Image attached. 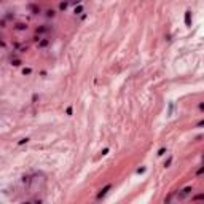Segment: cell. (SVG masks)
<instances>
[{
  "instance_id": "cell-1",
  "label": "cell",
  "mask_w": 204,
  "mask_h": 204,
  "mask_svg": "<svg viewBox=\"0 0 204 204\" xmlns=\"http://www.w3.org/2000/svg\"><path fill=\"white\" fill-rule=\"evenodd\" d=\"M110 190H112V183H107V185H105V186H104V188L101 190V191L97 193V199H102V198L105 196V194H107L108 191H110Z\"/></svg>"
},
{
  "instance_id": "cell-2",
  "label": "cell",
  "mask_w": 204,
  "mask_h": 204,
  "mask_svg": "<svg viewBox=\"0 0 204 204\" xmlns=\"http://www.w3.org/2000/svg\"><path fill=\"white\" fill-rule=\"evenodd\" d=\"M185 26L186 27H191V11L190 10L185 11Z\"/></svg>"
},
{
  "instance_id": "cell-3",
  "label": "cell",
  "mask_w": 204,
  "mask_h": 204,
  "mask_svg": "<svg viewBox=\"0 0 204 204\" xmlns=\"http://www.w3.org/2000/svg\"><path fill=\"white\" fill-rule=\"evenodd\" d=\"M50 43H51V40H50V38H42V40L38 42V48H40V50H43V48H46V46H48Z\"/></svg>"
},
{
  "instance_id": "cell-4",
  "label": "cell",
  "mask_w": 204,
  "mask_h": 204,
  "mask_svg": "<svg viewBox=\"0 0 204 204\" xmlns=\"http://www.w3.org/2000/svg\"><path fill=\"white\" fill-rule=\"evenodd\" d=\"M51 27L50 26H42V27H37V35H42V34H46V32H50Z\"/></svg>"
},
{
  "instance_id": "cell-5",
  "label": "cell",
  "mask_w": 204,
  "mask_h": 204,
  "mask_svg": "<svg viewBox=\"0 0 204 204\" xmlns=\"http://www.w3.org/2000/svg\"><path fill=\"white\" fill-rule=\"evenodd\" d=\"M190 191H193V188H191V186H190V185H188V186H185V188H183V190H182V191L179 193V198H180V199H182V198H185V196H186V194H188Z\"/></svg>"
},
{
  "instance_id": "cell-6",
  "label": "cell",
  "mask_w": 204,
  "mask_h": 204,
  "mask_svg": "<svg viewBox=\"0 0 204 204\" xmlns=\"http://www.w3.org/2000/svg\"><path fill=\"white\" fill-rule=\"evenodd\" d=\"M191 199H193L194 202H196V201H204V193H198V194H194Z\"/></svg>"
},
{
  "instance_id": "cell-7",
  "label": "cell",
  "mask_w": 204,
  "mask_h": 204,
  "mask_svg": "<svg viewBox=\"0 0 204 204\" xmlns=\"http://www.w3.org/2000/svg\"><path fill=\"white\" fill-rule=\"evenodd\" d=\"M29 10L34 13V15H37V13H40V7H37V5H29Z\"/></svg>"
},
{
  "instance_id": "cell-8",
  "label": "cell",
  "mask_w": 204,
  "mask_h": 204,
  "mask_svg": "<svg viewBox=\"0 0 204 204\" xmlns=\"http://www.w3.org/2000/svg\"><path fill=\"white\" fill-rule=\"evenodd\" d=\"M21 64H23V61H21V59H11V66L13 67H19Z\"/></svg>"
},
{
  "instance_id": "cell-9",
  "label": "cell",
  "mask_w": 204,
  "mask_h": 204,
  "mask_svg": "<svg viewBox=\"0 0 204 204\" xmlns=\"http://www.w3.org/2000/svg\"><path fill=\"white\" fill-rule=\"evenodd\" d=\"M27 29V24H24V23H18L16 24V30H26Z\"/></svg>"
},
{
  "instance_id": "cell-10",
  "label": "cell",
  "mask_w": 204,
  "mask_h": 204,
  "mask_svg": "<svg viewBox=\"0 0 204 204\" xmlns=\"http://www.w3.org/2000/svg\"><path fill=\"white\" fill-rule=\"evenodd\" d=\"M73 13H75V16L81 15V13H83V7H81V5H78V8L75 7V10H73Z\"/></svg>"
},
{
  "instance_id": "cell-11",
  "label": "cell",
  "mask_w": 204,
  "mask_h": 204,
  "mask_svg": "<svg viewBox=\"0 0 204 204\" xmlns=\"http://www.w3.org/2000/svg\"><path fill=\"white\" fill-rule=\"evenodd\" d=\"M171 163H172V156H169L166 161H164V167H169V166H171Z\"/></svg>"
},
{
  "instance_id": "cell-12",
  "label": "cell",
  "mask_w": 204,
  "mask_h": 204,
  "mask_svg": "<svg viewBox=\"0 0 204 204\" xmlns=\"http://www.w3.org/2000/svg\"><path fill=\"white\" fill-rule=\"evenodd\" d=\"M164 153H166V147H161V148L158 150V153H156V155H158V156H163Z\"/></svg>"
},
{
  "instance_id": "cell-13",
  "label": "cell",
  "mask_w": 204,
  "mask_h": 204,
  "mask_svg": "<svg viewBox=\"0 0 204 204\" xmlns=\"http://www.w3.org/2000/svg\"><path fill=\"white\" fill-rule=\"evenodd\" d=\"M67 7H69V3H67V2H62V3H59V10H66Z\"/></svg>"
},
{
  "instance_id": "cell-14",
  "label": "cell",
  "mask_w": 204,
  "mask_h": 204,
  "mask_svg": "<svg viewBox=\"0 0 204 204\" xmlns=\"http://www.w3.org/2000/svg\"><path fill=\"white\" fill-rule=\"evenodd\" d=\"M27 142H29V139H27V137H24V139H21V140L18 142V145H24V144H27Z\"/></svg>"
},
{
  "instance_id": "cell-15",
  "label": "cell",
  "mask_w": 204,
  "mask_h": 204,
  "mask_svg": "<svg viewBox=\"0 0 204 204\" xmlns=\"http://www.w3.org/2000/svg\"><path fill=\"white\" fill-rule=\"evenodd\" d=\"M46 16H48V18H54V11L53 10H46Z\"/></svg>"
},
{
  "instance_id": "cell-16",
  "label": "cell",
  "mask_w": 204,
  "mask_h": 204,
  "mask_svg": "<svg viewBox=\"0 0 204 204\" xmlns=\"http://www.w3.org/2000/svg\"><path fill=\"white\" fill-rule=\"evenodd\" d=\"M32 73V69H23V75H30Z\"/></svg>"
},
{
  "instance_id": "cell-17",
  "label": "cell",
  "mask_w": 204,
  "mask_h": 204,
  "mask_svg": "<svg viewBox=\"0 0 204 204\" xmlns=\"http://www.w3.org/2000/svg\"><path fill=\"white\" fill-rule=\"evenodd\" d=\"M172 194H174V193H169V196H167L166 199H164V204H169V202H171V198H172Z\"/></svg>"
},
{
  "instance_id": "cell-18",
  "label": "cell",
  "mask_w": 204,
  "mask_h": 204,
  "mask_svg": "<svg viewBox=\"0 0 204 204\" xmlns=\"http://www.w3.org/2000/svg\"><path fill=\"white\" fill-rule=\"evenodd\" d=\"M201 174H204V166H201V167L196 171V175H201Z\"/></svg>"
},
{
  "instance_id": "cell-19",
  "label": "cell",
  "mask_w": 204,
  "mask_h": 204,
  "mask_svg": "<svg viewBox=\"0 0 204 204\" xmlns=\"http://www.w3.org/2000/svg\"><path fill=\"white\" fill-rule=\"evenodd\" d=\"M72 112H73V108H72V105H70V107H67V110H66V113H67L69 116H70V115H72Z\"/></svg>"
},
{
  "instance_id": "cell-20",
  "label": "cell",
  "mask_w": 204,
  "mask_h": 204,
  "mask_svg": "<svg viewBox=\"0 0 204 204\" xmlns=\"http://www.w3.org/2000/svg\"><path fill=\"white\" fill-rule=\"evenodd\" d=\"M202 126H204V120H201V121L196 123V128H202Z\"/></svg>"
},
{
  "instance_id": "cell-21",
  "label": "cell",
  "mask_w": 204,
  "mask_h": 204,
  "mask_svg": "<svg viewBox=\"0 0 204 204\" xmlns=\"http://www.w3.org/2000/svg\"><path fill=\"white\" fill-rule=\"evenodd\" d=\"M136 172H137V174H140V172H145V167H140V169H137Z\"/></svg>"
},
{
  "instance_id": "cell-22",
  "label": "cell",
  "mask_w": 204,
  "mask_h": 204,
  "mask_svg": "<svg viewBox=\"0 0 204 204\" xmlns=\"http://www.w3.org/2000/svg\"><path fill=\"white\" fill-rule=\"evenodd\" d=\"M198 107H199V110H204V102H201V104H199Z\"/></svg>"
},
{
  "instance_id": "cell-23",
  "label": "cell",
  "mask_w": 204,
  "mask_h": 204,
  "mask_svg": "<svg viewBox=\"0 0 204 204\" xmlns=\"http://www.w3.org/2000/svg\"><path fill=\"white\" fill-rule=\"evenodd\" d=\"M202 161H204V155H202Z\"/></svg>"
}]
</instances>
